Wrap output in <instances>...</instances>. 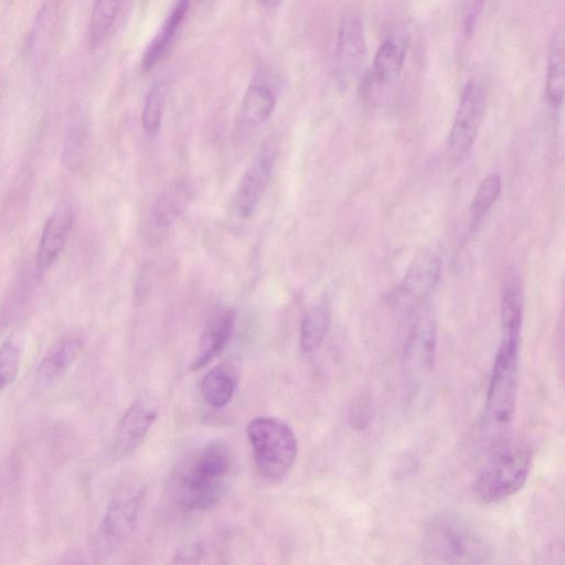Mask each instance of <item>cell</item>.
Instances as JSON below:
<instances>
[{"instance_id": "11", "label": "cell", "mask_w": 565, "mask_h": 565, "mask_svg": "<svg viewBox=\"0 0 565 565\" xmlns=\"http://www.w3.org/2000/svg\"><path fill=\"white\" fill-rule=\"evenodd\" d=\"M412 322L404 342L403 355L416 371H430L436 353L437 327L428 308L419 307L412 315Z\"/></svg>"}, {"instance_id": "15", "label": "cell", "mask_w": 565, "mask_h": 565, "mask_svg": "<svg viewBox=\"0 0 565 565\" xmlns=\"http://www.w3.org/2000/svg\"><path fill=\"white\" fill-rule=\"evenodd\" d=\"M236 313L233 308H224L207 321L199 342V351L191 370H200L214 360L232 338Z\"/></svg>"}, {"instance_id": "6", "label": "cell", "mask_w": 565, "mask_h": 565, "mask_svg": "<svg viewBox=\"0 0 565 565\" xmlns=\"http://www.w3.org/2000/svg\"><path fill=\"white\" fill-rule=\"evenodd\" d=\"M145 487L137 479L122 481L108 501L99 527L98 548L109 552L132 532L140 507Z\"/></svg>"}, {"instance_id": "10", "label": "cell", "mask_w": 565, "mask_h": 565, "mask_svg": "<svg viewBox=\"0 0 565 565\" xmlns=\"http://www.w3.org/2000/svg\"><path fill=\"white\" fill-rule=\"evenodd\" d=\"M275 158L276 149L268 142L243 173L233 199L235 211L242 217H249L256 210L269 183Z\"/></svg>"}, {"instance_id": "25", "label": "cell", "mask_w": 565, "mask_h": 565, "mask_svg": "<svg viewBox=\"0 0 565 565\" xmlns=\"http://www.w3.org/2000/svg\"><path fill=\"white\" fill-rule=\"evenodd\" d=\"M166 86L163 83H156L148 90L141 113V122L148 136H156L162 122Z\"/></svg>"}, {"instance_id": "3", "label": "cell", "mask_w": 565, "mask_h": 565, "mask_svg": "<svg viewBox=\"0 0 565 565\" xmlns=\"http://www.w3.org/2000/svg\"><path fill=\"white\" fill-rule=\"evenodd\" d=\"M531 463L532 451L526 444L497 441L476 480L477 498L486 504H494L514 495L525 484Z\"/></svg>"}, {"instance_id": "17", "label": "cell", "mask_w": 565, "mask_h": 565, "mask_svg": "<svg viewBox=\"0 0 565 565\" xmlns=\"http://www.w3.org/2000/svg\"><path fill=\"white\" fill-rule=\"evenodd\" d=\"M81 349L78 338L68 337L56 342L36 367V384L47 387L58 381L74 363Z\"/></svg>"}, {"instance_id": "28", "label": "cell", "mask_w": 565, "mask_h": 565, "mask_svg": "<svg viewBox=\"0 0 565 565\" xmlns=\"http://www.w3.org/2000/svg\"><path fill=\"white\" fill-rule=\"evenodd\" d=\"M371 419V401L367 395H358L349 409V424L354 430H363Z\"/></svg>"}, {"instance_id": "12", "label": "cell", "mask_w": 565, "mask_h": 565, "mask_svg": "<svg viewBox=\"0 0 565 565\" xmlns=\"http://www.w3.org/2000/svg\"><path fill=\"white\" fill-rule=\"evenodd\" d=\"M191 199L189 183L183 180L171 183L156 199L146 221L145 236L148 242H160L186 209Z\"/></svg>"}, {"instance_id": "22", "label": "cell", "mask_w": 565, "mask_h": 565, "mask_svg": "<svg viewBox=\"0 0 565 565\" xmlns=\"http://www.w3.org/2000/svg\"><path fill=\"white\" fill-rule=\"evenodd\" d=\"M122 0H94L89 23L88 43L92 47L102 44L108 36Z\"/></svg>"}, {"instance_id": "29", "label": "cell", "mask_w": 565, "mask_h": 565, "mask_svg": "<svg viewBox=\"0 0 565 565\" xmlns=\"http://www.w3.org/2000/svg\"><path fill=\"white\" fill-rule=\"evenodd\" d=\"M278 1L279 0H263L264 4L267 7H274Z\"/></svg>"}, {"instance_id": "13", "label": "cell", "mask_w": 565, "mask_h": 565, "mask_svg": "<svg viewBox=\"0 0 565 565\" xmlns=\"http://www.w3.org/2000/svg\"><path fill=\"white\" fill-rule=\"evenodd\" d=\"M157 417V408L148 398L136 399L126 411L115 431L113 454L125 458L146 438Z\"/></svg>"}, {"instance_id": "9", "label": "cell", "mask_w": 565, "mask_h": 565, "mask_svg": "<svg viewBox=\"0 0 565 565\" xmlns=\"http://www.w3.org/2000/svg\"><path fill=\"white\" fill-rule=\"evenodd\" d=\"M366 54L363 24L353 15H345L339 26L335 44V77L347 86L359 75Z\"/></svg>"}, {"instance_id": "26", "label": "cell", "mask_w": 565, "mask_h": 565, "mask_svg": "<svg viewBox=\"0 0 565 565\" xmlns=\"http://www.w3.org/2000/svg\"><path fill=\"white\" fill-rule=\"evenodd\" d=\"M500 191L501 178L498 173H491L480 183L470 205V214L475 225L497 201Z\"/></svg>"}, {"instance_id": "23", "label": "cell", "mask_w": 565, "mask_h": 565, "mask_svg": "<svg viewBox=\"0 0 565 565\" xmlns=\"http://www.w3.org/2000/svg\"><path fill=\"white\" fill-rule=\"evenodd\" d=\"M330 324V315L324 306L310 309L301 321L300 343L306 353L316 352L322 344Z\"/></svg>"}, {"instance_id": "14", "label": "cell", "mask_w": 565, "mask_h": 565, "mask_svg": "<svg viewBox=\"0 0 565 565\" xmlns=\"http://www.w3.org/2000/svg\"><path fill=\"white\" fill-rule=\"evenodd\" d=\"M73 225V212L68 206H60L47 218L38 247L36 266L40 273L46 271L58 258L68 239Z\"/></svg>"}, {"instance_id": "27", "label": "cell", "mask_w": 565, "mask_h": 565, "mask_svg": "<svg viewBox=\"0 0 565 565\" xmlns=\"http://www.w3.org/2000/svg\"><path fill=\"white\" fill-rule=\"evenodd\" d=\"M21 361L19 347L11 340L0 347V392L15 379Z\"/></svg>"}, {"instance_id": "4", "label": "cell", "mask_w": 565, "mask_h": 565, "mask_svg": "<svg viewBox=\"0 0 565 565\" xmlns=\"http://www.w3.org/2000/svg\"><path fill=\"white\" fill-rule=\"evenodd\" d=\"M246 431L258 472L271 481L281 479L297 458L292 429L277 418L256 417L248 423Z\"/></svg>"}, {"instance_id": "1", "label": "cell", "mask_w": 565, "mask_h": 565, "mask_svg": "<svg viewBox=\"0 0 565 565\" xmlns=\"http://www.w3.org/2000/svg\"><path fill=\"white\" fill-rule=\"evenodd\" d=\"M233 467V456L225 441L214 440L185 459L172 479V495L185 511H206L222 498Z\"/></svg>"}, {"instance_id": "5", "label": "cell", "mask_w": 565, "mask_h": 565, "mask_svg": "<svg viewBox=\"0 0 565 565\" xmlns=\"http://www.w3.org/2000/svg\"><path fill=\"white\" fill-rule=\"evenodd\" d=\"M519 339L504 335L490 375L486 414L498 429L509 426L515 412L519 391Z\"/></svg>"}, {"instance_id": "16", "label": "cell", "mask_w": 565, "mask_h": 565, "mask_svg": "<svg viewBox=\"0 0 565 565\" xmlns=\"http://www.w3.org/2000/svg\"><path fill=\"white\" fill-rule=\"evenodd\" d=\"M408 47V34L397 30L380 44L373 60V77L379 84L396 79L405 64Z\"/></svg>"}, {"instance_id": "20", "label": "cell", "mask_w": 565, "mask_h": 565, "mask_svg": "<svg viewBox=\"0 0 565 565\" xmlns=\"http://www.w3.org/2000/svg\"><path fill=\"white\" fill-rule=\"evenodd\" d=\"M276 96L266 85L252 84L243 95L238 120L247 128L263 125L273 114Z\"/></svg>"}, {"instance_id": "24", "label": "cell", "mask_w": 565, "mask_h": 565, "mask_svg": "<svg viewBox=\"0 0 565 565\" xmlns=\"http://www.w3.org/2000/svg\"><path fill=\"white\" fill-rule=\"evenodd\" d=\"M500 316L504 335L520 337L522 296L519 285L514 281H510L503 288L500 301Z\"/></svg>"}, {"instance_id": "8", "label": "cell", "mask_w": 565, "mask_h": 565, "mask_svg": "<svg viewBox=\"0 0 565 565\" xmlns=\"http://www.w3.org/2000/svg\"><path fill=\"white\" fill-rule=\"evenodd\" d=\"M443 263L431 252L419 254L408 267L396 289L395 300L406 315L424 306L441 276Z\"/></svg>"}, {"instance_id": "7", "label": "cell", "mask_w": 565, "mask_h": 565, "mask_svg": "<svg viewBox=\"0 0 565 565\" xmlns=\"http://www.w3.org/2000/svg\"><path fill=\"white\" fill-rule=\"evenodd\" d=\"M487 105V89L477 79L469 81L460 95L448 137L449 149L458 156L472 147Z\"/></svg>"}, {"instance_id": "21", "label": "cell", "mask_w": 565, "mask_h": 565, "mask_svg": "<svg viewBox=\"0 0 565 565\" xmlns=\"http://www.w3.org/2000/svg\"><path fill=\"white\" fill-rule=\"evenodd\" d=\"M230 363H221L207 372L201 383L205 402L213 408L226 406L235 392L237 375Z\"/></svg>"}, {"instance_id": "2", "label": "cell", "mask_w": 565, "mask_h": 565, "mask_svg": "<svg viewBox=\"0 0 565 565\" xmlns=\"http://www.w3.org/2000/svg\"><path fill=\"white\" fill-rule=\"evenodd\" d=\"M424 555L435 563H484L488 547L478 532L462 518L452 513L433 516L423 534Z\"/></svg>"}, {"instance_id": "19", "label": "cell", "mask_w": 565, "mask_h": 565, "mask_svg": "<svg viewBox=\"0 0 565 565\" xmlns=\"http://www.w3.org/2000/svg\"><path fill=\"white\" fill-rule=\"evenodd\" d=\"M565 95V40L562 29L552 35L545 81V99L550 107L562 106Z\"/></svg>"}, {"instance_id": "18", "label": "cell", "mask_w": 565, "mask_h": 565, "mask_svg": "<svg viewBox=\"0 0 565 565\" xmlns=\"http://www.w3.org/2000/svg\"><path fill=\"white\" fill-rule=\"evenodd\" d=\"M190 0H178L164 22L142 53L141 67L145 71L157 65L169 52L173 40L185 18Z\"/></svg>"}]
</instances>
